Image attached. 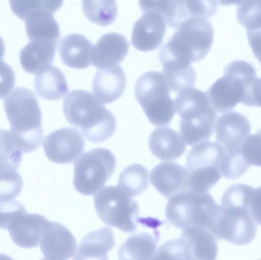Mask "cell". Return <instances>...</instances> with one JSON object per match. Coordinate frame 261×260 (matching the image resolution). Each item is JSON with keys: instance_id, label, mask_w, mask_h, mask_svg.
I'll return each mask as SVG.
<instances>
[{"instance_id": "7", "label": "cell", "mask_w": 261, "mask_h": 260, "mask_svg": "<svg viewBox=\"0 0 261 260\" xmlns=\"http://www.w3.org/2000/svg\"><path fill=\"white\" fill-rule=\"evenodd\" d=\"M99 218L106 224L127 233L136 231L137 224H143L144 217H139V207L133 196L117 186H107L94 198Z\"/></svg>"}, {"instance_id": "13", "label": "cell", "mask_w": 261, "mask_h": 260, "mask_svg": "<svg viewBox=\"0 0 261 260\" xmlns=\"http://www.w3.org/2000/svg\"><path fill=\"white\" fill-rule=\"evenodd\" d=\"M49 221L40 214L27 213L24 207L1 224V227L9 230L16 245L31 248L38 245Z\"/></svg>"}, {"instance_id": "38", "label": "cell", "mask_w": 261, "mask_h": 260, "mask_svg": "<svg viewBox=\"0 0 261 260\" xmlns=\"http://www.w3.org/2000/svg\"><path fill=\"white\" fill-rule=\"evenodd\" d=\"M218 4L222 6H229L231 5H240L245 0H217Z\"/></svg>"}, {"instance_id": "4", "label": "cell", "mask_w": 261, "mask_h": 260, "mask_svg": "<svg viewBox=\"0 0 261 260\" xmlns=\"http://www.w3.org/2000/svg\"><path fill=\"white\" fill-rule=\"evenodd\" d=\"M175 99V112L179 115V131L186 143L192 146L208 139L217 118L206 93L194 88L186 89Z\"/></svg>"}, {"instance_id": "12", "label": "cell", "mask_w": 261, "mask_h": 260, "mask_svg": "<svg viewBox=\"0 0 261 260\" xmlns=\"http://www.w3.org/2000/svg\"><path fill=\"white\" fill-rule=\"evenodd\" d=\"M173 245L177 259L213 260L217 255V238L202 226L184 229L179 238L173 240Z\"/></svg>"}, {"instance_id": "28", "label": "cell", "mask_w": 261, "mask_h": 260, "mask_svg": "<svg viewBox=\"0 0 261 260\" xmlns=\"http://www.w3.org/2000/svg\"><path fill=\"white\" fill-rule=\"evenodd\" d=\"M148 185V169L140 164H133L124 168L117 184L118 186L133 196L141 194Z\"/></svg>"}, {"instance_id": "18", "label": "cell", "mask_w": 261, "mask_h": 260, "mask_svg": "<svg viewBox=\"0 0 261 260\" xmlns=\"http://www.w3.org/2000/svg\"><path fill=\"white\" fill-rule=\"evenodd\" d=\"M189 172L175 162L166 161L156 165L151 171L152 185L163 196L169 198L189 188Z\"/></svg>"}, {"instance_id": "34", "label": "cell", "mask_w": 261, "mask_h": 260, "mask_svg": "<svg viewBox=\"0 0 261 260\" xmlns=\"http://www.w3.org/2000/svg\"><path fill=\"white\" fill-rule=\"evenodd\" d=\"M173 0H139L141 10L144 13L155 11L164 15L165 17L168 13Z\"/></svg>"}, {"instance_id": "37", "label": "cell", "mask_w": 261, "mask_h": 260, "mask_svg": "<svg viewBox=\"0 0 261 260\" xmlns=\"http://www.w3.org/2000/svg\"><path fill=\"white\" fill-rule=\"evenodd\" d=\"M247 106L261 107V78L256 77L252 82Z\"/></svg>"}, {"instance_id": "2", "label": "cell", "mask_w": 261, "mask_h": 260, "mask_svg": "<svg viewBox=\"0 0 261 260\" xmlns=\"http://www.w3.org/2000/svg\"><path fill=\"white\" fill-rule=\"evenodd\" d=\"M4 105L13 145L22 153L36 150L41 145L43 135L41 111L34 93L17 86L6 98Z\"/></svg>"}, {"instance_id": "19", "label": "cell", "mask_w": 261, "mask_h": 260, "mask_svg": "<svg viewBox=\"0 0 261 260\" xmlns=\"http://www.w3.org/2000/svg\"><path fill=\"white\" fill-rule=\"evenodd\" d=\"M129 46V43L123 35L116 33L105 34L93 47L91 63L99 69L118 65L126 56Z\"/></svg>"}, {"instance_id": "35", "label": "cell", "mask_w": 261, "mask_h": 260, "mask_svg": "<svg viewBox=\"0 0 261 260\" xmlns=\"http://www.w3.org/2000/svg\"><path fill=\"white\" fill-rule=\"evenodd\" d=\"M249 212L253 220L261 225V186L253 189L250 203Z\"/></svg>"}, {"instance_id": "36", "label": "cell", "mask_w": 261, "mask_h": 260, "mask_svg": "<svg viewBox=\"0 0 261 260\" xmlns=\"http://www.w3.org/2000/svg\"><path fill=\"white\" fill-rule=\"evenodd\" d=\"M247 35L252 52L261 65V29L247 31Z\"/></svg>"}, {"instance_id": "29", "label": "cell", "mask_w": 261, "mask_h": 260, "mask_svg": "<svg viewBox=\"0 0 261 260\" xmlns=\"http://www.w3.org/2000/svg\"><path fill=\"white\" fill-rule=\"evenodd\" d=\"M82 9L89 21L100 26L111 24L117 16L116 0H82Z\"/></svg>"}, {"instance_id": "20", "label": "cell", "mask_w": 261, "mask_h": 260, "mask_svg": "<svg viewBox=\"0 0 261 260\" xmlns=\"http://www.w3.org/2000/svg\"><path fill=\"white\" fill-rule=\"evenodd\" d=\"M126 85L125 73L118 65L97 71L92 82V91L102 103H110L123 94Z\"/></svg>"}, {"instance_id": "25", "label": "cell", "mask_w": 261, "mask_h": 260, "mask_svg": "<svg viewBox=\"0 0 261 260\" xmlns=\"http://www.w3.org/2000/svg\"><path fill=\"white\" fill-rule=\"evenodd\" d=\"M159 239V233L138 232L128 238L118 251L120 259H152Z\"/></svg>"}, {"instance_id": "11", "label": "cell", "mask_w": 261, "mask_h": 260, "mask_svg": "<svg viewBox=\"0 0 261 260\" xmlns=\"http://www.w3.org/2000/svg\"><path fill=\"white\" fill-rule=\"evenodd\" d=\"M212 232L217 239L241 246L248 244L254 239L256 226L247 208L221 205Z\"/></svg>"}, {"instance_id": "24", "label": "cell", "mask_w": 261, "mask_h": 260, "mask_svg": "<svg viewBox=\"0 0 261 260\" xmlns=\"http://www.w3.org/2000/svg\"><path fill=\"white\" fill-rule=\"evenodd\" d=\"M57 45L50 42L30 41L19 53L22 68L29 73L37 74L51 65Z\"/></svg>"}, {"instance_id": "27", "label": "cell", "mask_w": 261, "mask_h": 260, "mask_svg": "<svg viewBox=\"0 0 261 260\" xmlns=\"http://www.w3.org/2000/svg\"><path fill=\"white\" fill-rule=\"evenodd\" d=\"M34 88L38 96L49 100L61 98L68 90L64 74L52 65L36 74Z\"/></svg>"}, {"instance_id": "21", "label": "cell", "mask_w": 261, "mask_h": 260, "mask_svg": "<svg viewBox=\"0 0 261 260\" xmlns=\"http://www.w3.org/2000/svg\"><path fill=\"white\" fill-rule=\"evenodd\" d=\"M148 145L152 154L162 161L175 160L186 149L180 134L169 127L155 129L150 135Z\"/></svg>"}, {"instance_id": "9", "label": "cell", "mask_w": 261, "mask_h": 260, "mask_svg": "<svg viewBox=\"0 0 261 260\" xmlns=\"http://www.w3.org/2000/svg\"><path fill=\"white\" fill-rule=\"evenodd\" d=\"M226 153L217 142L204 140L193 147L186 158L189 188L208 191L221 178V167Z\"/></svg>"}, {"instance_id": "10", "label": "cell", "mask_w": 261, "mask_h": 260, "mask_svg": "<svg viewBox=\"0 0 261 260\" xmlns=\"http://www.w3.org/2000/svg\"><path fill=\"white\" fill-rule=\"evenodd\" d=\"M116 159L109 150L99 148L82 154L74 163L73 185L80 193L92 195L111 177Z\"/></svg>"}, {"instance_id": "23", "label": "cell", "mask_w": 261, "mask_h": 260, "mask_svg": "<svg viewBox=\"0 0 261 260\" xmlns=\"http://www.w3.org/2000/svg\"><path fill=\"white\" fill-rule=\"evenodd\" d=\"M115 244L112 230L104 227L88 233L83 238L75 254L74 259H108V252Z\"/></svg>"}, {"instance_id": "8", "label": "cell", "mask_w": 261, "mask_h": 260, "mask_svg": "<svg viewBox=\"0 0 261 260\" xmlns=\"http://www.w3.org/2000/svg\"><path fill=\"white\" fill-rule=\"evenodd\" d=\"M162 73L150 71L138 79L135 97L149 122L156 126H165L172 121L175 113L174 102Z\"/></svg>"}, {"instance_id": "26", "label": "cell", "mask_w": 261, "mask_h": 260, "mask_svg": "<svg viewBox=\"0 0 261 260\" xmlns=\"http://www.w3.org/2000/svg\"><path fill=\"white\" fill-rule=\"evenodd\" d=\"M24 21L30 41H44L58 44L60 30L53 14L37 10L30 14Z\"/></svg>"}, {"instance_id": "30", "label": "cell", "mask_w": 261, "mask_h": 260, "mask_svg": "<svg viewBox=\"0 0 261 260\" xmlns=\"http://www.w3.org/2000/svg\"><path fill=\"white\" fill-rule=\"evenodd\" d=\"M237 18L246 32L261 29V0H245L238 7Z\"/></svg>"}, {"instance_id": "33", "label": "cell", "mask_w": 261, "mask_h": 260, "mask_svg": "<svg viewBox=\"0 0 261 260\" xmlns=\"http://www.w3.org/2000/svg\"><path fill=\"white\" fill-rule=\"evenodd\" d=\"M9 2L13 13L23 20L31 13L43 10L44 5V0H9Z\"/></svg>"}, {"instance_id": "5", "label": "cell", "mask_w": 261, "mask_h": 260, "mask_svg": "<svg viewBox=\"0 0 261 260\" xmlns=\"http://www.w3.org/2000/svg\"><path fill=\"white\" fill-rule=\"evenodd\" d=\"M220 209V205L208 191L188 188L169 198L166 215L169 222L179 229L199 225L211 231Z\"/></svg>"}, {"instance_id": "31", "label": "cell", "mask_w": 261, "mask_h": 260, "mask_svg": "<svg viewBox=\"0 0 261 260\" xmlns=\"http://www.w3.org/2000/svg\"><path fill=\"white\" fill-rule=\"evenodd\" d=\"M22 188V178L16 171H1V201L13 200Z\"/></svg>"}, {"instance_id": "1", "label": "cell", "mask_w": 261, "mask_h": 260, "mask_svg": "<svg viewBox=\"0 0 261 260\" xmlns=\"http://www.w3.org/2000/svg\"><path fill=\"white\" fill-rule=\"evenodd\" d=\"M176 29L161 47L160 61L164 67L189 68L192 63L203 60L210 51L214 28L207 19L193 17L182 22Z\"/></svg>"}, {"instance_id": "15", "label": "cell", "mask_w": 261, "mask_h": 260, "mask_svg": "<svg viewBox=\"0 0 261 260\" xmlns=\"http://www.w3.org/2000/svg\"><path fill=\"white\" fill-rule=\"evenodd\" d=\"M250 132L249 121L238 112H225L218 118L216 123L217 141L227 153H240L242 145Z\"/></svg>"}, {"instance_id": "32", "label": "cell", "mask_w": 261, "mask_h": 260, "mask_svg": "<svg viewBox=\"0 0 261 260\" xmlns=\"http://www.w3.org/2000/svg\"><path fill=\"white\" fill-rule=\"evenodd\" d=\"M241 154L249 166L261 167V128L246 139L241 148Z\"/></svg>"}, {"instance_id": "17", "label": "cell", "mask_w": 261, "mask_h": 260, "mask_svg": "<svg viewBox=\"0 0 261 260\" xmlns=\"http://www.w3.org/2000/svg\"><path fill=\"white\" fill-rule=\"evenodd\" d=\"M76 245L75 238L67 227L50 221L40 243L44 259H67L75 253Z\"/></svg>"}, {"instance_id": "3", "label": "cell", "mask_w": 261, "mask_h": 260, "mask_svg": "<svg viewBox=\"0 0 261 260\" xmlns=\"http://www.w3.org/2000/svg\"><path fill=\"white\" fill-rule=\"evenodd\" d=\"M63 108L67 121L80 128L92 142H103L115 131L117 123L114 114L88 91H71L64 99Z\"/></svg>"}, {"instance_id": "22", "label": "cell", "mask_w": 261, "mask_h": 260, "mask_svg": "<svg viewBox=\"0 0 261 260\" xmlns=\"http://www.w3.org/2000/svg\"><path fill=\"white\" fill-rule=\"evenodd\" d=\"M93 44L84 36L71 34L61 40L59 52L63 63L75 69L88 67L91 63Z\"/></svg>"}, {"instance_id": "14", "label": "cell", "mask_w": 261, "mask_h": 260, "mask_svg": "<svg viewBox=\"0 0 261 260\" xmlns=\"http://www.w3.org/2000/svg\"><path fill=\"white\" fill-rule=\"evenodd\" d=\"M84 147L83 135L79 130L69 127L48 134L43 141L46 156L57 164L72 162L83 152Z\"/></svg>"}, {"instance_id": "6", "label": "cell", "mask_w": 261, "mask_h": 260, "mask_svg": "<svg viewBox=\"0 0 261 260\" xmlns=\"http://www.w3.org/2000/svg\"><path fill=\"white\" fill-rule=\"evenodd\" d=\"M256 72L250 63L236 60L227 64L223 75L207 91L210 103L220 113L232 110L238 103L244 104Z\"/></svg>"}, {"instance_id": "16", "label": "cell", "mask_w": 261, "mask_h": 260, "mask_svg": "<svg viewBox=\"0 0 261 260\" xmlns=\"http://www.w3.org/2000/svg\"><path fill=\"white\" fill-rule=\"evenodd\" d=\"M164 15L155 11L144 12L134 25L131 42L142 51L155 49L162 43L166 30Z\"/></svg>"}]
</instances>
